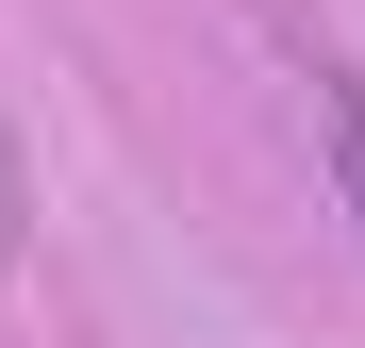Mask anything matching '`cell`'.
I'll return each mask as SVG.
<instances>
[{"instance_id":"1","label":"cell","mask_w":365,"mask_h":348,"mask_svg":"<svg viewBox=\"0 0 365 348\" xmlns=\"http://www.w3.org/2000/svg\"><path fill=\"white\" fill-rule=\"evenodd\" d=\"M316 149H332V199L365 232V67H316Z\"/></svg>"}]
</instances>
